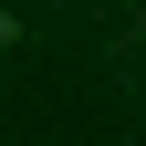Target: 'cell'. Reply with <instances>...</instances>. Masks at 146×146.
<instances>
[{
  "mask_svg": "<svg viewBox=\"0 0 146 146\" xmlns=\"http://www.w3.org/2000/svg\"><path fill=\"white\" fill-rule=\"evenodd\" d=\"M0 42H21V21H11V11H0Z\"/></svg>",
  "mask_w": 146,
  "mask_h": 146,
  "instance_id": "1",
  "label": "cell"
}]
</instances>
